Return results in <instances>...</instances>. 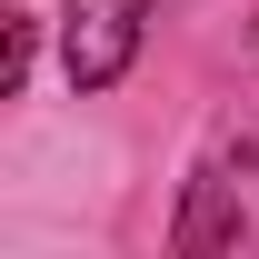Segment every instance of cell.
<instances>
[{"label":"cell","instance_id":"obj_1","mask_svg":"<svg viewBox=\"0 0 259 259\" xmlns=\"http://www.w3.org/2000/svg\"><path fill=\"white\" fill-rule=\"evenodd\" d=\"M140 20H150V0H70L60 20V50H70V80L80 90H110L140 50Z\"/></svg>","mask_w":259,"mask_h":259}]
</instances>
